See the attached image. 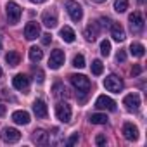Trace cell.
I'll use <instances>...</instances> for the list:
<instances>
[{
  "instance_id": "6da1fadb",
  "label": "cell",
  "mask_w": 147,
  "mask_h": 147,
  "mask_svg": "<svg viewBox=\"0 0 147 147\" xmlns=\"http://www.w3.org/2000/svg\"><path fill=\"white\" fill-rule=\"evenodd\" d=\"M66 11H67L69 18L75 21V23L82 21V18H83V9H82V5L76 2V0H66Z\"/></svg>"
},
{
  "instance_id": "7a4b0ae2",
  "label": "cell",
  "mask_w": 147,
  "mask_h": 147,
  "mask_svg": "<svg viewBox=\"0 0 147 147\" xmlns=\"http://www.w3.org/2000/svg\"><path fill=\"white\" fill-rule=\"evenodd\" d=\"M69 80H71L73 87H75L78 92H83V94H87V92L90 90V87H92L90 80H88L87 76H83V75H71Z\"/></svg>"
},
{
  "instance_id": "3957f363",
  "label": "cell",
  "mask_w": 147,
  "mask_h": 147,
  "mask_svg": "<svg viewBox=\"0 0 147 147\" xmlns=\"http://www.w3.org/2000/svg\"><path fill=\"white\" fill-rule=\"evenodd\" d=\"M5 14H7L9 23H11V24H16V23H19V19H21L23 11H21V7H19L16 2H7V5H5Z\"/></svg>"
},
{
  "instance_id": "277c9868",
  "label": "cell",
  "mask_w": 147,
  "mask_h": 147,
  "mask_svg": "<svg viewBox=\"0 0 147 147\" xmlns=\"http://www.w3.org/2000/svg\"><path fill=\"white\" fill-rule=\"evenodd\" d=\"M104 87H106V90H109V92L119 94V92L123 90V82H121V78H118L116 75H109V76L104 80Z\"/></svg>"
},
{
  "instance_id": "5b68a950",
  "label": "cell",
  "mask_w": 147,
  "mask_h": 147,
  "mask_svg": "<svg viewBox=\"0 0 147 147\" xmlns=\"http://www.w3.org/2000/svg\"><path fill=\"white\" fill-rule=\"evenodd\" d=\"M55 116L62 123H69L71 121V106L66 104V102H59L55 106Z\"/></svg>"
},
{
  "instance_id": "8992f818",
  "label": "cell",
  "mask_w": 147,
  "mask_h": 147,
  "mask_svg": "<svg viewBox=\"0 0 147 147\" xmlns=\"http://www.w3.org/2000/svg\"><path fill=\"white\" fill-rule=\"evenodd\" d=\"M128 21H130V30H131V33H140V31L144 30V18H142L140 12L130 14Z\"/></svg>"
},
{
  "instance_id": "52a82bcc",
  "label": "cell",
  "mask_w": 147,
  "mask_h": 147,
  "mask_svg": "<svg viewBox=\"0 0 147 147\" xmlns=\"http://www.w3.org/2000/svg\"><path fill=\"white\" fill-rule=\"evenodd\" d=\"M0 137H2V140H4L5 144H16V142L21 138V133H19V130H16V128H4L2 133H0Z\"/></svg>"
},
{
  "instance_id": "ba28073f",
  "label": "cell",
  "mask_w": 147,
  "mask_h": 147,
  "mask_svg": "<svg viewBox=\"0 0 147 147\" xmlns=\"http://www.w3.org/2000/svg\"><path fill=\"white\" fill-rule=\"evenodd\" d=\"M64 59H66V55H64V52L62 50H54L52 54H50V59H49V67L50 69H59L62 64H64Z\"/></svg>"
},
{
  "instance_id": "9c48e42d",
  "label": "cell",
  "mask_w": 147,
  "mask_h": 147,
  "mask_svg": "<svg viewBox=\"0 0 147 147\" xmlns=\"http://www.w3.org/2000/svg\"><path fill=\"white\" fill-rule=\"evenodd\" d=\"M95 107L97 109H106V111H116V102L111 99V97H107V95H100V97H97V100H95Z\"/></svg>"
},
{
  "instance_id": "30bf717a",
  "label": "cell",
  "mask_w": 147,
  "mask_h": 147,
  "mask_svg": "<svg viewBox=\"0 0 147 147\" xmlns=\"http://www.w3.org/2000/svg\"><path fill=\"white\" fill-rule=\"evenodd\" d=\"M123 106H125L128 111H137V109L140 107V95L135 94V92L125 95V99H123Z\"/></svg>"
},
{
  "instance_id": "8fae6325",
  "label": "cell",
  "mask_w": 147,
  "mask_h": 147,
  "mask_svg": "<svg viewBox=\"0 0 147 147\" xmlns=\"http://www.w3.org/2000/svg\"><path fill=\"white\" fill-rule=\"evenodd\" d=\"M24 36L28 40H35L40 36V24L36 21H30L26 26H24Z\"/></svg>"
},
{
  "instance_id": "7c38bea8",
  "label": "cell",
  "mask_w": 147,
  "mask_h": 147,
  "mask_svg": "<svg viewBox=\"0 0 147 147\" xmlns=\"http://www.w3.org/2000/svg\"><path fill=\"white\" fill-rule=\"evenodd\" d=\"M123 137L130 142H135L138 138V128L133 123H125L123 125Z\"/></svg>"
},
{
  "instance_id": "4fadbf2b",
  "label": "cell",
  "mask_w": 147,
  "mask_h": 147,
  "mask_svg": "<svg viewBox=\"0 0 147 147\" xmlns=\"http://www.w3.org/2000/svg\"><path fill=\"white\" fill-rule=\"evenodd\" d=\"M42 23H43L47 28H55V26H57V14H55V11H54V9L45 11V12L42 14Z\"/></svg>"
},
{
  "instance_id": "5bb4252c",
  "label": "cell",
  "mask_w": 147,
  "mask_h": 147,
  "mask_svg": "<svg viewBox=\"0 0 147 147\" xmlns=\"http://www.w3.org/2000/svg\"><path fill=\"white\" fill-rule=\"evenodd\" d=\"M109 30H111V36H113L114 42H123V40L126 38L125 30H123V26H121L119 23H111Z\"/></svg>"
},
{
  "instance_id": "9a60e30c",
  "label": "cell",
  "mask_w": 147,
  "mask_h": 147,
  "mask_svg": "<svg viewBox=\"0 0 147 147\" xmlns=\"http://www.w3.org/2000/svg\"><path fill=\"white\" fill-rule=\"evenodd\" d=\"M12 85H14V88H18V90H26V88L30 87V78H28L26 75H16V76L12 78Z\"/></svg>"
},
{
  "instance_id": "2e32d148",
  "label": "cell",
  "mask_w": 147,
  "mask_h": 147,
  "mask_svg": "<svg viewBox=\"0 0 147 147\" xmlns=\"http://www.w3.org/2000/svg\"><path fill=\"white\" fill-rule=\"evenodd\" d=\"M33 113L36 114V118H47V113H49L47 104H45L42 99H36V100L33 102Z\"/></svg>"
},
{
  "instance_id": "e0dca14e",
  "label": "cell",
  "mask_w": 147,
  "mask_h": 147,
  "mask_svg": "<svg viewBox=\"0 0 147 147\" xmlns=\"http://www.w3.org/2000/svg\"><path fill=\"white\" fill-rule=\"evenodd\" d=\"M99 31H100V24H99V23H92V24H88V26L85 28V38H87L88 42H94V40L97 38Z\"/></svg>"
},
{
  "instance_id": "ac0fdd59",
  "label": "cell",
  "mask_w": 147,
  "mask_h": 147,
  "mask_svg": "<svg viewBox=\"0 0 147 147\" xmlns=\"http://www.w3.org/2000/svg\"><path fill=\"white\" fill-rule=\"evenodd\" d=\"M12 121L16 125H28L30 123V114L26 111H14L12 113Z\"/></svg>"
},
{
  "instance_id": "d6986e66",
  "label": "cell",
  "mask_w": 147,
  "mask_h": 147,
  "mask_svg": "<svg viewBox=\"0 0 147 147\" xmlns=\"http://www.w3.org/2000/svg\"><path fill=\"white\" fill-rule=\"evenodd\" d=\"M33 140L40 145H45V144H49V133L45 130H35L33 131Z\"/></svg>"
},
{
  "instance_id": "ffe728a7",
  "label": "cell",
  "mask_w": 147,
  "mask_h": 147,
  "mask_svg": "<svg viewBox=\"0 0 147 147\" xmlns=\"http://www.w3.org/2000/svg\"><path fill=\"white\" fill-rule=\"evenodd\" d=\"M61 38L64 42H67V43H73L75 38H76V35H75V31H73L69 26H64V28H61Z\"/></svg>"
},
{
  "instance_id": "44dd1931",
  "label": "cell",
  "mask_w": 147,
  "mask_h": 147,
  "mask_svg": "<svg viewBox=\"0 0 147 147\" xmlns=\"http://www.w3.org/2000/svg\"><path fill=\"white\" fill-rule=\"evenodd\" d=\"M130 54H131L133 57H142V55L145 54V47H144L142 43L133 42V43L130 45Z\"/></svg>"
},
{
  "instance_id": "7402d4cb",
  "label": "cell",
  "mask_w": 147,
  "mask_h": 147,
  "mask_svg": "<svg viewBox=\"0 0 147 147\" xmlns=\"http://www.w3.org/2000/svg\"><path fill=\"white\" fill-rule=\"evenodd\" d=\"M5 61H7V64H9V66H18V64L21 62V55H19V52L11 50V52L5 55Z\"/></svg>"
},
{
  "instance_id": "603a6c76",
  "label": "cell",
  "mask_w": 147,
  "mask_h": 147,
  "mask_svg": "<svg viewBox=\"0 0 147 147\" xmlns=\"http://www.w3.org/2000/svg\"><path fill=\"white\" fill-rule=\"evenodd\" d=\"M42 57H43V50H42L40 47H31V49H30V59H31L33 62H38Z\"/></svg>"
},
{
  "instance_id": "cb8c5ba5",
  "label": "cell",
  "mask_w": 147,
  "mask_h": 147,
  "mask_svg": "<svg viewBox=\"0 0 147 147\" xmlns=\"http://www.w3.org/2000/svg\"><path fill=\"white\" fill-rule=\"evenodd\" d=\"M90 123L92 125H106L107 123V116L106 114H92L90 116Z\"/></svg>"
},
{
  "instance_id": "d4e9b609",
  "label": "cell",
  "mask_w": 147,
  "mask_h": 147,
  "mask_svg": "<svg viewBox=\"0 0 147 147\" xmlns=\"http://www.w3.org/2000/svg\"><path fill=\"white\" fill-rule=\"evenodd\" d=\"M128 9V0H114V11L116 12H125Z\"/></svg>"
},
{
  "instance_id": "484cf974",
  "label": "cell",
  "mask_w": 147,
  "mask_h": 147,
  "mask_svg": "<svg viewBox=\"0 0 147 147\" xmlns=\"http://www.w3.org/2000/svg\"><path fill=\"white\" fill-rule=\"evenodd\" d=\"M102 71H104V64L100 61H94L92 62V73L95 76H99V75H102Z\"/></svg>"
},
{
  "instance_id": "4316f807",
  "label": "cell",
  "mask_w": 147,
  "mask_h": 147,
  "mask_svg": "<svg viewBox=\"0 0 147 147\" xmlns=\"http://www.w3.org/2000/svg\"><path fill=\"white\" fill-rule=\"evenodd\" d=\"M100 54L106 55V57L111 54V42H109V40H102V42H100Z\"/></svg>"
},
{
  "instance_id": "83f0119b",
  "label": "cell",
  "mask_w": 147,
  "mask_h": 147,
  "mask_svg": "<svg viewBox=\"0 0 147 147\" xmlns=\"http://www.w3.org/2000/svg\"><path fill=\"white\" fill-rule=\"evenodd\" d=\"M66 92H67V90L62 87V83H55V85H54V95H55V97H64V95H67Z\"/></svg>"
},
{
  "instance_id": "f1b7e54d",
  "label": "cell",
  "mask_w": 147,
  "mask_h": 147,
  "mask_svg": "<svg viewBox=\"0 0 147 147\" xmlns=\"http://www.w3.org/2000/svg\"><path fill=\"white\" fill-rule=\"evenodd\" d=\"M73 66L75 67H85V57L82 55V54H78V55H75V59H73Z\"/></svg>"
},
{
  "instance_id": "f546056e",
  "label": "cell",
  "mask_w": 147,
  "mask_h": 147,
  "mask_svg": "<svg viewBox=\"0 0 147 147\" xmlns=\"http://www.w3.org/2000/svg\"><path fill=\"white\" fill-rule=\"evenodd\" d=\"M78 140H80V135H78V133H73V135L67 138V142H66V144H67V145H75Z\"/></svg>"
},
{
  "instance_id": "4dcf8cb0",
  "label": "cell",
  "mask_w": 147,
  "mask_h": 147,
  "mask_svg": "<svg viewBox=\"0 0 147 147\" xmlns=\"http://www.w3.org/2000/svg\"><path fill=\"white\" fill-rule=\"evenodd\" d=\"M111 23H113V21H111V19H107V18H100V21H99V24H100L102 28H109V26H111Z\"/></svg>"
},
{
  "instance_id": "1f68e13d",
  "label": "cell",
  "mask_w": 147,
  "mask_h": 147,
  "mask_svg": "<svg viewBox=\"0 0 147 147\" xmlns=\"http://www.w3.org/2000/svg\"><path fill=\"white\" fill-rule=\"evenodd\" d=\"M52 42V36H50V33H45V35H42V43L43 45H49Z\"/></svg>"
},
{
  "instance_id": "d6a6232c",
  "label": "cell",
  "mask_w": 147,
  "mask_h": 147,
  "mask_svg": "<svg viewBox=\"0 0 147 147\" xmlns=\"http://www.w3.org/2000/svg\"><path fill=\"white\" fill-rule=\"evenodd\" d=\"M95 144L97 145H106V137L104 135H97L95 137Z\"/></svg>"
},
{
  "instance_id": "836d02e7",
  "label": "cell",
  "mask_w": 147,
  "mask_h": 147,
  "mask_svg": "<svg viewBox=\"0 0 147 147\" xmlns=\"http://www.w3.org/2000/svg\"><path fill=\"white\" fill-rule=\"evenodd\" d=\"M116 59H118V62H125V59H126V54H125L123 50H119V52H118V55H116Z\"/></svg>"
},
{
  "instance_id": "e575fe53",
  "label": "cell",
  "mask_w": 147,
  "mask_h": 147,
  "mask_svg": "<svg viewBox=\"0 0 147 147\" xmlns=\"http://www.w3.org/2000/svg\"><path fill=\"white\" fill-rule=\"evenodd\" d=\"M140 71H142L140 66H133V67H131V76H138V75H140Z\"/></svg>"
},
{
  "instance_id": "d590c367",
  "label": "cell",
  "mask_w": 147,
  "mask_h": 147,
  "mask_svg": "<svg viewBox=\"0 0 147 147\" xmlns=\"http://www.w3.org/2000/svg\"><path fill=\"white\" fill-rule=\"evenodd\" d=\"M35 76H38V78H36V80H38V83H42V82H43V73H42V71L35 73Z\"/></svg>"
},
{
  "instance_id": "8d00e7d4",
  "label": "cell",
  "mask_w": 147,
  "mask_h": 147,
  "mask_svg": "<svg viewBox=\"0 0 147 147\" xmlns=\"http://www.w3.org/2000/svg\"><path fill=\"white\" fill-rule=\"evenodd\" d=\"M4 114H5V106L0 104V116H4Z\"/></svg>"
},
{
  "instance_id": "74e56055",
  "label": "cell",
  "mask_w": 147,
  "mask_h": 147,
  "mask_svg": "<svg viewBox=\"0 0 147 147\" xmlns=\"http://www.w3.org/2000/svg\"><path fill=\"white\" fill-rule=\"evenodd\" d=\"M92 2H95V4H104L106 0H92Z\"/></svg>"
},
{
  "instance_id": "f35d334b",
  "label": "cell",
  "mask_w": 147,
  "mask_h": 147,
  "mask_svg": "<svg viewBox=\"0 0 147 147\" xmlns=\"http://www.w3.org/2000/svg\"><path fill=\"white\" fill-rule=\"evenodd\" d=\"M31 2H35V4H42V2H45V0H31Z\"/></svg>"
},
{
  "instance_id": "ab89813d",
  "label": "cell",
  "mask_w": 147,
  "mask_h": 147,
  "mask_svg": "<svg viewBox=\"0 0 147 147\" xmlns=\"http://www.w3.org/2000/svg\"><path fill=\"white\" fill-rule=\"evenodd\" d=\"M0 78H2V67H0Z\"/></svg>"
},
{
  "instance_id": "60d3db41",
  "label": "cell",
  "mask_w": 147,
  "mask_h": 147,
  "mask_svg": "<svg viewBox=\"0 0 147 147\" xmlns=\"http://www.w3.org/2000/svg\"><path fill=\"white\" fill-rule=\"evenodd\" d=\"M138 2H140V4H144V0H138Z\"/></svg>"
},
{
  "instance_id": "b9f144b4",
  "label": "cell",
  "mask_w": 147,
  "mask_h": 147,
  "mask_svg": "<svg viewBox=\"0 0 147 147\" xmlns=\"http://www.w3.org/2000/svg\"><path fill=\"white\" fill-rule=\"evenodd\" d=\"M0 50H2V43H0Z\"/></svg>"
}]
</instances>
